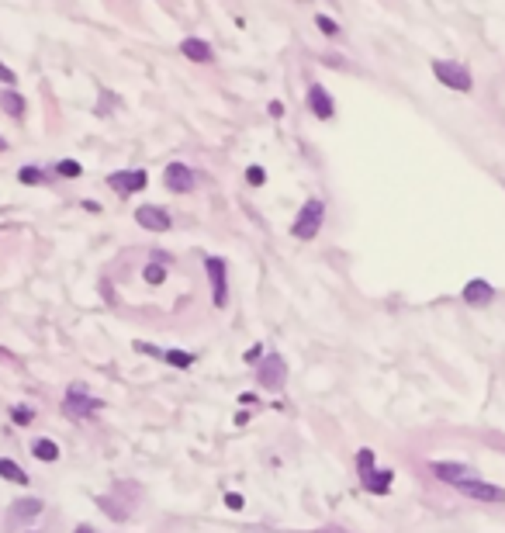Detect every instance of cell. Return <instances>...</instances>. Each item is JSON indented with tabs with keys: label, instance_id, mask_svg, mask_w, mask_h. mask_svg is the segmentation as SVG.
Returning <instances> with one entry per match:
<instances>
[{
	"label": "cell",
	"instance_id": "obj_1",
	"mask_svg": "<svg viewBox=\"0 0 505 533\" xmlns=\"http://www.w3.org/2000/svg\"><path fill=\"white\" fill-rule=\"evenodd\" d=\"M322 215H326V208H322V201H305L301 204V211H298V218H295V225H291V235L295 239H301V242H308V239H315L319 235V229H322Z\"/></svg>",
	"mask_w": 505,
	"mask_h": 533
},
{
	"label": "cell",
	"instance_id": "obj_2",
	"mask_svg": "<svg viewBox=\"0 0 505 533\" xmlns=\"http://www.w3.org/2000/svg\"><path fill=\"white\" fill-rule=\"evenodd\" d=\"M433 73H436V80H439L443 87H450V90L467 94V90L474 87L471 70H467L464 63H453V59H436V63H433Z\"/></svg>",
	"mask_w": 505,
	"mask_h": 533
},
{
	"label": "cell",
	"instance_id": "obj_3",
	"mask_svg": "<svg viewBox=\"0 0 505 533\" xmlns=\"http://www.w3.org/2000/svg\"><path fill=\"white\" fill-rule=\"evenodd\" d=\"M97 409H101V398L87 395V388H83V385H70V388H66L63 412H66L70 419H90Z\"/></svg>",
	"mask_w": 505,
	"mask_h": 533
},
{
	"label": "cell",
	"instance_id": "obj_4",
	"mask_svg": "<svg viewBox=\"0 0 505 533\" xmlns=\"http://www.w3.org/2000/svg\"><path fill=\"white\" fill-rule=\"evenodd\" d=\"M284 381H288V360H284V357H277V353L264 357V360H260V388L277 391Z\"/></svg>",
	"mask_w": 505,
	"mask_h": 533
},
{
	"label": "cell",
	"instance_id": "obj_5",
	"mask_svg": "<svg viewBox=\"0 0 505 533\" xmlns=\"http://www.w3.org/2000/svg\"><path fill=\"white\" fill-rule=\"evenodd\" d=\"M163 184H166L173 194H190V191L197 187V177H194V170H190L187 163H170L166 173H163Z\"/></svg>",
	"mask_w": 505,
	"mask_h": 533
},
{
	"label": "cell",
	"instance_id": "obj_6",
	"mask_svg": "<svg viewBox=\"0 0 505 533\" xmlns=\"http://www.w3.org/2000/svg\"><path fill=\"white\" fill-rule=\"evenodd\" d=\"M204 271H208V278H211V302L221 309V305H225V298H228V291H225V284H228V274H225V260H218V256H208V260H204Z\"/></svg>",
	"mask_w": 505,
	"mask_h": 533
},
{
	"label": "cell",
	"instance_id": "obj_7",
	"mask_svg": "<svg viewBox=\"0 0 505 533\" xmlns=\"http://www.w3.org/2000/svg\"><path fill=\"white\" fill-rule=\"evenodd\" d=\"M108 187L118 194H139L146 187V170H118L108 177Z\"/></svg>",
	"mask_w": 505,
	"mask_h": 533
},
{
	"label": "cell",
	"instance_id": "obj_8",
	"mask_svg": "<svg viewBox=\"0 0 505 533\" xmlns=\"http://www.w3.org/2000/svg\"><path fill=\"white\" fill-rule=\"evenodd\" d=\"M135 222H139L142 229H149V232H166V229H170V211L159 208V204H142V208L135 211Z\"/></svg>",
	"mask_w": 505,
	"mask_h": 533
},
{
	"label": "cell",
	"instance_id": "obj_9",
	"mask_svg": "<svg viewBox=\"0 0 505 533\" xmlns=\"http://www.w3.org/2000/svg\"><path fill=\"white\" fill-rule=\"evenodd\" d=\"M433 474H436L439 481L453 485V488H457V485H464V481H474V478H477L467 464H450V461H436V464H433Z\"/></svg>",
	"mask_w": 505,
	"mask_h": 533
},
{
	"label": "cell",
	"instance_id": "obj_10",
	"mask_svg": "<svg viewBox=\"0 0 505 533\" xmlns=\"http://www.w3.org/2000/svg\"><path fill=\"white\" fill-rule=\"evenodd\" d=\"M457 492H464V495H471V498H477V502H505V488L488 485V481H481V478L457 485Z\"/></svg>",
	"mask_w": 505,
	"mask_h": 533
},
{
	"label": "cell",
	"instance_id": "obj_11",
	"mask_svg": "<svg viewBox=\"0 0 505 533\" xmlns=\"http://www.w3.org/2000/svg\"><path fill=\"white\" fill-rule=\"evenodd\" d=\"M308 108H312L322 122H329V118L336 115V104H333V97H329V90H326L322 84H312V90H308Z\"/></svg>",
	"mask_w": 505,
	"mask_h": 533
},
{
	"label": "cell",
	"instance_id": "obj_12",
	"mask_svg": "<svg viewBox=\"0 0 505 533\" xmlns=\"http://www.w3.org/2000/svg\"><path fill=\"white\" fill-rule=\"evenodd\" d=\"M491 298H495V288L488 281H481V278L467 281V288H464V302L467 305H488Z\"/></svg>",
	"mask_w": 505,
	"mask_h": 533
},
{
	"label": "cell",
	"instance_id": "obj_13",
	"mask_svg": "<svg viewBox=\"0 0 505 533\" xmlns=\"http://www.w3.org/2000/svg\"><path fill=\"white\" fill-rule=\"evenodd\" d=\"M180 52L187 59H194V63H211V46L204 39H184L180 42Z\"/></svg>",
	"mask_w": 505,
	"mask_h": 533
},
{
	"label": "cell",
	"instance_id": "obj_14",
	"mask_svg": "<svg viewBox=\"0 0 505 533\" xmlns=\"http://www.w3.org/2000/svg\"><path fill=\"white\" fill-rule=\"evenodd\" d=\"M364 488H370L374 495H384L391 488V471H370V474H364Z\"/></svg>",
	"mask_w": 505,
	"mask_h": 533
},
{
	"label": "cell",
	"instance_id": "obj_15",
	"mask_svg": "<svg viewBox=\"0 0 505 533\" xmlns=\"http://www.w3.org/2000/svg\"><path fill=\"white\" fill-rule=\"evenodd\" d=\"M0 108H4L11 118H21L25 115V97L14 94V90H4V94H0Z\"/></svg>",
	"mask_w": 505,
	"mask_h": 533
},
{
	"label": "cell",
	"instance_id": "obj_16",
	"mask_svg": "<svg viewBox=\"0 0 505 533\" xmlns=\"http://www.w3.org/2000/svg\"><path fill=\"white\" fill-rule=\"evenodd\" d=\"M0 478H8V481H14V485H28V474H25L14 461H8V457H0Z\"/></svg>",
	"mask_w": 505,
	"mask_h": 533
},
{
	"label": "cell",
	"instance_id": "obj_17",
	"mask_svg": "<svg viewBox=\"0 0 505 533\" xmlns=\"http://www.w3.org/2000/svg\"><path fill=\"white\" fill-rule=\"evenodd\" d=\"M32 454H35L39 461H56V457H59V447H56L52 440H35V443H32Z\"/></svg>",
	"mask_w": 505,
	"mask_h": 533
},
{
	"label": "cell",
	"instance_id": "obj_18",
	"mask_svg": "<svg viewBox=\"0 0 505 533\" xmlns=\"http://www.w3.org/2000/svg\"><path fill=\"white\" fill-rule=\"evenodd\" d=\"M163 360L173 364V367H190V364H194V353H184V350H163Z\"/></svg>",
	"mask_w": 505,
	"mask_h": 533
},
{
	"label": "cell",
	"instance_id": "obj_19",
	"mask_svg": "<svg viewBox=\"0 0 505 533\" xmlns=\"http://www.w3.org/2000/svg\"><path fill=\"white\" fill-rule=\"evenodd\" d=\"M35 512H42V498H25V502H14L11 509V516H35Z\"/></svg>",
	"mask_w": 505,
	"mask_h": 533
},
{
	"label": "cell",
	"instance_id": "obj_20",
	"mask_svg": "<svg viewBox=\"0 0 505 533\" xmlns=\"http://www.w3.org/2000/svg\"><path fill=\"white\" fill-rule=\"evenodd\" d=\"M142 278H146L149 284H163V281H166V271H163L159 263H149L146 271H142Z\"/></svg>",
	"mask_w": 505,
	"mask_h": 533
},
{
	"label": "cell",
	"instance_id": "obj_21",
	"mask_svg": "<svg viewBox=\"0 0 505 533\" xmlns=\"http://www.w3.org/2000/svg\"><path fill=\"white\" fill-rule=\"evenodd\" d=\"M11 419H14L18 426H28V423L35 419V412H32L28 405H18V409H11Z\"/></svg>",
	"mask_w": 505,
	"mask_h": 533
},
{
	"label": "cell",
	"instance_id": "obj_22",
	"mask_svg": "<svg viewBox=\"0 0 505 533\" xmlns=\"http://www.w3.org/2000/svg\"><path fill=\"white\" fill-rule=\"evenodd\" d=\"M56 170H59L63 177H80V173H83V166H80L77 159H63V163H59Z\"/></svg>",
	"mask_w": 505,
	"mask_h": 533
},
{
	"label": "cell",
	"instance_id": "obj_23",
	"mask_svg": "<svg viewBox=\"0 0 505 533\" xmlns=\"http://www.w3.org/2000/svg\"><path fill=\"white\" fill-rule=\"evenodd\" d=\"M357 464H360V478L370 474V471H374V454H370V450H360V454H357Z\"/></svg>",
	"mask_w": 505,
	"mask_h": 533
},
{
	"label": "cell",
	"instance_id": "obj_24",
	"mask_svg": "<svg viewBox=\"0 0 505 533\" xmlns=\"http://www.w3.org/2000/svg\"><path fill=\"white\" fill-rule=\"evenodd\" d=\"M315 25H319V28H322L326 35H336V32H339V25H336V21H333L329 14H315Z\"/></svg>",
	"mask_w": 505,
	"mask_h": 533
},
{
	"label": "cell",
	"instance_id": "obj_25",
	"mask_svg": "<svg viewBox=\"0 0 505 533\" xmlns=\"http://www.w3.org/2000/svg\"><path fill=\"white\" fill-rule=\"evenodd\" d=\"M18 180H21V184H39V180H42V170H35V166H25V170L18 173Z\"/></svg>",
	"mask_w": 505,
	"mask_h": 533
},
{
	"label": "cell",
	"instance_id": "obj_26",
	"mask_svg": "<svg viewBox=\"0 0 505 533\" xmlns=\"http://www.w3.org/2000/svg\"><path fill=\"white\" fill-rule=\"evenodd\" d=\"M246 180H249V184H264V180H267V173H264L260 166H249V170H246Z\"/></svg>",
	"mask_w": 505,
	"mask_h": 533
},
{
	"label": "cell",
	"instance_id": "obj_27",
	"mask_svg": "<svg viewBox=\"0 0 505 533\" xmlns=\"http://www.w3.org/2000/svg\"><path fill=\"white\" fill-rule=\"evenodd\" d=\"M225 505H228V509H242V495L228 492V495H225Z\"/></svg>",
	"mask_w": 505,
	"mask_h": 533
},
{
	"label": "cell",
	"instance_id": "obj_28",
	"mask_svg": "<svg viewBox=\"0 0 505 533\" xmlns=\"http://www.w3.org/2000/svg\"><path fill=\"white\" fill-rule=\"evenodd\" d=\"M0 80H4V84H14V73H11L4 63H0Z\"/></svg>",
	"mask_w": 505,
	"mask_h": 533
},
{
	"label": "cell",
	"instance_id": "obj_29",
	"mask_svg": "<svg viewBox=\"0 0 505 533\" xmlns=\"http://www.w3.org/2000/svg\"><path fill=\"white\" fill-rule=\"evenodd\" d=\"M77 533H94V526H77Z\"/></svg>",
	"mask_w": 505,
	"mask_h": 533
},
{
	"label": "cell",
	"instance_id": "obj_30",
	"mask_svg": "<svg viewBox=\"0 0 505 533\" xmlns=\"http://www.w3.org/2000/svg\"><path fill=\"white\" fill-rule=\"evenodd\" d=\"M4 149H8V142H4V139H0V153H4Z\"/></svg>",
	"mask_w": 505,
	"mask_h": 533
}]
</instances>
